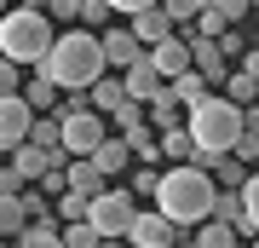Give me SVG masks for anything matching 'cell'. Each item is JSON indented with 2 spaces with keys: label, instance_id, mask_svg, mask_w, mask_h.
I'll use <instances>...</instances> for the list:
<instances>
[{
  "label": "cell",
  "instance_id": "cell-19",
  "mask_svg": "<svg viewBox=\"0 0 259 248\" xmlns=\"http://www.w3.org/2000/svg\"><path fill=\"white\" fill-rule=\"evenodd\" d=\"M18 98L29 104V116H52V110H58V87L47 81V75H35L29 87H18Z\"/></svg>",
  "mask_w": 259,
  "mask_h": 248
},
{
  "label": "cell",
  "instance_id": "cell-34",
  "mask_svg": "<svg viewBox=\"0 0 259 248\" xmlns=\"http://www.w3.org/2000/svg\"><path fill=\"white\" fill-rule=\"evenodd\" d=\"M104 6H110V12H127V18H133V12H150V6H161V0H104Z\"/></svg>",
  "mask_w": 259,
  "mask_h": 248
},
{
  "label": "cell",
  "instance_id": "cell-30",
  "mask_svg": "<svg viewBox=\"0 0 259 248\" xmlns=\"http://www.w3.org/2000/svg\"><path fill=\"white\" fill-rule=\"evenodd\" d=\"M202 6H207V0H161V12H167V23H173V29H179V23H190Z\"/></svg>",
  "mask_w": 259,
  "mask_h": 248
},
{
  "label": "cell",
  "instance_id": "cell-6",
  "mask_svg": "<svg viewBox=\"0 0 259 248\" xmlns=\"http://www.w3.org/2000/svg\"><path fill=\"white\" fill-rule=\"evenodd\" d=\"M104 138H110V121L98 110H64L58 116V145H64V156H93Z\"/></svg>",
  "mask_w": 259,
  "mask_h": 248
},
{
  "label": "cell",
  "instance_id": "cell-9",
  "mask_svg": "<svg viewBox=\"0 0 259 248\" xmlns=\"http://www.w3.org/2000/svg\"><path fill=\"white\" fill-rule=\"evenodd\" d=\"M29 121H35V116H29V104L18 98V92H6V98H0V150H6V156L29 138Z\"/></svg>",
  "mask_w": 259,
  "mask_h": 248
},
{
  "label": "cell",
  "instance_id": "cell-16",
  "mask_svg": "<svg viewBox=\"0 0 259 248\" xmlns=\"http://www.w3.org/2000/svg\"><path fill=\"white\" fill-rule=\"evenodd\" d=\"M156 145H161V162H167V167H190V156H196V145H190V133H185V127L156 133Z\"/></svg>",
  "mask_w": 259,
  "mask_h": 248
},
{
  "label": "cell",
  "instance_id": "cell-29",
  "mask_svg": "<svg viewBox=\"0 0 259 248\" xmlns=\"http://www.w3.org/2000/svg\"><path fill=\"white\" fill-rule=\"evenodd\" d=\"M225 87H231V104H236V110H248V104L259 98V81H248V75H225Z\"/></svg>",
  "mask_w": 259,
  "mask_h": 248
},
{
  "label": "cell",
  "instance_id": "cell-33",
  "mask_svg": "<svg viewBox=\"0 0 259 248\" xmlns=\"http://www.w3.org/2000/svg\"><path fill=\"white\" fill-rule=\"evenodd\" d=\"M23 81H18V64H6V58H0V98H6V92H18Z\"/></svg>",
  "mask_w": 259,
  "mask_h": 248
},
{
  "label": "cell",
  "instance_id": "cell-28",
  "mask_svg": "<svg viewBox=\"0 0 259 248\" xmlns=\"http://www.w3.org/2000/svg\"><path fill=\"white\" fill-rule=\"evenodd\" d=\"M190 23H196V35H202V41H219V35H225V29H231V23H225V18H219V12H213V6H202V12H196V18H190Z\"/></svg>",
  "mask_w": 259,
  "mask_h": 248
},
{
  "label": "cell",
  "instance_id": "cell-24",
  "mask_svg": "<svg viewBox=\"0 0 259 248\" xmlns=\"http://www.w3.org/2000/svg\"><path fill=\"white\" fill-rule=\"evenodd\" d=\"M58 242L64 248H98V231L87 220H69V225H58Z\"/></svg>",
  "mask_w": 259,
  "mask_h": 248
},
{
  "label": "cell",
  "instance_id": "cell-14",
  "mask_svg": "<svg viewBox=\"0 0 259 248\" xmlns=\"http://www.w3.org/2000/svg\"><path fill=\"white\" fill-rule=\"evenodd\" d=\"M127 35H133V41H139L144 52H150L156 41H167V35H173V23H167V12H161V6H150V12H133Z\"/></svg>",
  "mask_w": 259,
  "mask_h": 248
},
{
  "label": "cell",
  "instance_id": "cell-18",
  "mask_svg": "<svg viewBox=\"0 0 259 248\" xmlns=\"http://www.w3.org/2000/svg\"><path fill=\"white\" fill-rule=\"evenodd\" d=\"M121 98H127V92H121V75H98L93 92H87V110H98L104 121H110V110H115Z\"/></svg>",
  "mask_w": 259,
  "mask_h": 248
},
{
  "label": "cell",
  "instance_id": "cell-35",
  "mask_svg": "<svg viewBox=\"0 0 259 248\" xmlns=\"http://www.w3.org/2000/svg\"><path fill=\"white\" fill-rule=\"evenodd\" d=\"M236 75H248V81H259V46H248V52H242V69Z\"/></svg>",
  "mask_w": 259,
  "mask_h": 248
},
{
  "label": "cell",
  "instance_id": "cell-11",
  "mask_svg": "<svg viewBox=\"0 0 259 248\" xmlns=\"http://www.w3.org/2000/svg\"><path fill=\"white\" fill-rule=\"evenodd\" d=\"M98 52H104V69H127V64L144 58V46L133 41L127 29H104V35H98Z\"/></svg>",
  "mask_w": 259,
  "mask_h": 248
},
{
  "label": "cell",
  "instance_id": "cell-4",
  "mask_svg": "<svg viewBox=\"0 0 259 248\" xmlns=\"http://www.w3.org/2000/svg\"><path fill=\"white\" fill-rule=\"evenodd\" d=\"M185 133H190L196 150H207V156H231V145H236V133H242V110H236L231 98H219V92H207V98L190 110Z\"/></svg>",
  "mask_w": 259,
  "mask_h": 248
},
{
  "label": "cell",
  "instance_id": "cell-5",
  "mask_svg": "<svg viewBox=\"0 0 259 248\" xmlns=\"http://www.w3.org/2000/svg\"><path fill=\"white\" fill-rule=\"evenodd\" d=\"M133 214H139V196H133L127 185H104L93 202H87L81 220L98 231V242H110V237L121 242V237H127V225H133Z\"/></svg>",
  "mask_w": 259,
  "mask_h": 248
},
{
  "label": "cell",
  "instance_id": "cell-7",
  "mask_svg": "<svg viewBox=\"0 0 259 248\" xmlns=\"http://www.w3.org/2000/svg\"><path fill=\"white\" fill-rule=\"evenodd\" d=\"M121 242H133V248H173V242H185V231L150 208V214H133V225H127V237H121Z\"/></svg>",
  "mask_w": 259,
  "mask_h": 248
},
{
  "label": "cell",
  "instance_id": "cell-42",
  "mask_svg": "<svg viewBox=\"0 0 259 248\" xmlns=\"http://www.w3.org/2000/svg\"><path fill=\"white\" fill-rule=\"evenodd\" d=\"M253 46H259V41H253Z\"/></svg>",
  "mask_w": 259,
  "mask_h": 248
},
{
  "label": "cell",
  "instance_id": "cell-8",
  "mask_svg": "<svg viewBox=\"0 0 259 248\" xmlns=\"http://www.w3.org/2000/svg\"><path fill=\"white\" fill-rule=\"evenodd\" d=\"M144 64L156 69L161 81H179V75L190 69V41H185V35H167V41H156V46L144 52Z\"/></svg>",
  "mask_w": 259,
  "mask_h": 248
},
{
  "label": "cell",
  "instance_id": "cell-13",
  "mask_svg": "<svg viewBox=\"0 0 259 248\" xmlns=\"http://www.w3.org/2000/svg\"><path fill=\"white\" fill-rule=\"evenodd\" d=\"M104 185H110V179H104V173H98V167L87 162V156H69V162H64V191H75L81 202H93Z\"/></svg>",
  "mask_w": 259,
  "mask_h": 248
},
{
  "label": "cell",
  "instance_id": "cell-36",
  "mask_svg": "<svg viewBox=\"0 0 259 248\" xmlns=\"http://www.w3.org/2000/svg\"><path fill=\"white\" fill-rule=\"evenodd\" d=\"M0 191H6V196H18V191H23V179H18V173H12V162H6V167H0Z\"/></svg>",
  "mask_w": 259,
  "mask_h": 248
},
{
  "label": "cell",
  "instance_id": "cell-17",
  "mask_svg": "<svg viewBox=\"0 0 259 248\" xmlns=\"http://www.w3.org/2000/svg\"><path fill=\"white\" fill-rule=\"evenodd\" d=\"M167 98H173L179 110H196V104L207 98V81H202V75H196V69H185V75H179V81H167Z\"/></svg>",
  "mask_w": 259,
  "mask_h": 248
},
{
  "label": "cell",
  "instance_id": "cell-2",
  "mask_svg": "<svg viewBox=\"0 0 259 248\" xmlns=\"http://www.w3.org/2000/svg\"><path fill=\"white\" fill-rule=\"evenodd\" d=\"M213 196H219V185H213L202 167H161V173H156V214L173 220L179 231L202 225L213 214Z\"/></svg>",
  "mask_w": 259,
  "mask_h": 248
},
{
  "label": "cell",
  "instance_id": "cell-38",
  "mask_svg": "<svg viewBox=\"0 0 259 248\" xmlns=\"http://www.w3.org/2000/svg\"><path fill=\"white\" fill-rule=\"evenodd\" d=\"M98 248H127V242H115V237H110V242H98Z\"/></svg>",
  "mask_w": 259,
  "mask_h": 248
},
{
  "label": "cell",
  "instance_id": "cell-22",
  "mask_svg": "<svg viewBox=\"0 0 259 248\" xmlns=\"http://www.w3.org/2000/svg\"><path fill=\"white\" fill-rule=\"evenodd\" d=\"M190 248H242V237H236L231 225H219V220H202L196 237H190Z\"/></svg>",
  "mask_w": 259,
  "mask_h": 248
},
{
  "label": "cell",
  "instance_id": "cell-12",
  "mask_svg": "<svg viewBox=\"0 0 259 248\" xmlns=\"http://www.w3.org/2000/svg\"><path fill=\"white\" fill-rule=\"evenodd\" d=\"M161 87H167V81H161V75H156V69L144 64V58L121 69V92H127L133 104H150V98H161Z\"/></svg>",
  "mask_w": 259,
  "mask_h": 248
},
{
  "label": "cell",
  "instance_id": "cell-25",
  "mask_svg": "<svg viewBox=\"0 0 259 248\" xmlns=\"http://www.w3.org/2000/svg\"><path fill=\"white\" fill-rule=\"evenodd\" d=\"M236 202H242V220L259 231V173H248V179L236 185Z\"/></svg>",
  "mask_w": 259,
  "mask_h": 248
},
{
  "label": "cell",
  "instance_id": "cell-10",
  "mask_svg": "<svg viewBox=\"0 0 259 248\" xmlns=\"http://www.w3.org/2000/svg\"><path fill=\"white\" fill-rule=\"evenodd\" d=\"M190 69H196V75H202V81L213 87V81H225V75H231V58H225V46H219V41L190 35Z\"/></svg>",
  "mask_w": 259,
  "mask_h": 248
},
{
  "label": "cell",
  "instance_id": "cell-3",
  "mask_svg": "<svg viewBox=\"0 0 259 248\" xmlns=\"http://www.w3.org/2000/svg\"><path fill=\"white\" fill-rule=\"evenodd\" d=\"M47 46H52V23H47V12H35V6H6V18H0V58L6 64H40L47 58Z\"/></svg>",
  "mask_w": 259,
  "mask_h": 248
},
{
  "label": "cell",
  "instance_id": "cell-26",
  "mask_svg": "<svg viewBox=\"0 0 259 248\" xmlns=\"http://www.w3.org/2000/svg\"><path fill=\"white\" fill-rule=\"evenodd\" d=\"M12 248H64V242H58V225H29Z\"/></svg>",
  "mask_w": 259,
  "mask_h": 248
},
{
  "label": "cell",
  "instance_id": "cell-15",
  "mask_svg": "<svg viewBox=\"0 0 259 248\" xmlns=\"http://www.w3.org/2000/svg\"><path fill=\"white\" fill-rule=\"evenodd\" d=\"M87 162H93V167H98L104 179H115V173H127V167H133L127 145H121V133H110V138H104V145L93 150V156H87Z\"/></svg>",
  "mask_w": 259,
  "mask_h": 248
},
{
  "label": "cell",
  "instance_id": "cell-37",
  "mask_svg": "<svg viewBox=\"0 0 259 248\" xmlns=\"http://www.w3.org/2000/svg\"><path fill=\"white\" fill-rule=\"evenodd\" d=\"M242 133H253V138H259V104H248V110H242Z\"/></svg>",
  "mask_w": 259,
  "mask_h": 248
},
{
  "label": "cell",
  "instance_id": "cell-40",
  "mask_svg": "<svg viewBox=\"0 0 259 248\" xmlns=\"http://www.w3.org/2000/svg\"><path fill=\"white\" fill-rule=\"evenodd\" d=\"M253 248H259V231H253Z\"/></svg>",
  "mask_w": 259,
  "mask_h": 248
},
{
  "label": "cell",
  "instance_id": "cell-1",
  "mask_svg": "<svg viewBox=\"0 0 259 248\" xmlns=\"http://www.w3.org/2000/svg\"><path fill=\"white\" fill-rule=\"evenodd\" d=\"M58 92H87L104 75V52H98V35L93 29H64V35H52L47 58L35 64Z\"/></svg>",
  "mask_w": 259,
  "mask_h": 248
},
{
  "label": "cell",
  "instance_id": "cell-39",
  "mask_svg": "<svg viewBox=\"0 0 259 248\" xmlns=\"http://www.w3.org/2000/svg\"><path fill=\"white\" fill-rule=\"evenodd\" d=\"M0 18H6V0H0Z\"/></svg>",
  "mask_w": 259,
  "mask_h": 248
},
{
  "label": "cell",
  "instance_id": "cell-31",
  "mask_svg": "<svg viewBox=\"0 0 259 248\" xmlns=\"http://www.w3.org/2000/svg\"><path fill=\"white\" fill-rule=\"evenodd\" d=\"M231 156H236L242 167H253V162H259V138H253V133H236V145H231Z\"/></svg>",
  "mask_w": 259,
  "mask_h": 248
},
{
  "label": "cell",
  "instance_id": "cell-21",
  "mask_svg": "<svg viewBox=\"0 0 259 248\" xmlns=\"http://www.w3.org/2000/svg\"><path fill=\"white\" fill-rule=\"evenodd\" d=\"M202 173H207L213 185H219V191H236V185L248 179V167H242L236 156H207V167H202Z\"/></svg>",
  "mask_w": 259,
  "mask_h": 248
},
{
  "label": "cell",
  "instance_id": "cell-23",
  "mask_svg": "<svg viewBox=\"0 0 259 248\" xmlns=\"http://www.w3.org/2000/svg\"><path fill=\"white\" fill-rule=\"evenodd\" d=\"M23 231H29V220H23V202L0 191V237H12V242H18Z\"/></svg>",
  "mask_w": 259,
  "mask_h": 248
},
{
  "label": "cell",
  "instance_id": "cell-41",
  "mask_svg": "<svg viewBox=\"0 0 259 248\" xmlns=\"http://www.w3.org/2000/svg\"><path fill=\"white\" fill-rule=\"evenodd\" d=\"M0 248H6V242H0Z\"/></svg>",
  "mask_w": 259,
  "mask_h": 248
},
{
  "label": "cell",
  "instance_id": "cell-27",
  "mask_svg": "<svg viewBox=\"0 0 259 248\" xmlns=\"http://www.w3.org/2000/svg\"><path fill=\"white\" fill-rule=\"evenodd\" d=\"M110 18H115V12L104 6V0H81V23L93 29V35H104V29H110Z\"/></svg>",
  "mask_w": 259,
  "mask_h": 248
},
{
  "label": "cell",
  "instance_id": "cell-32",
  "mask_svg": "<svg viewBox=\"0 0 259 248\" xmlns=\"http://www.w3.org/2000/svg\"><path fill=\"white\" fill-rule=\"evenodd\" d=\"M133 196H156V167H139L133 173Z\"/></svg>",
  "mask_w": 259,
  "mask_h": 248
},
{
  "label": "cell",
  "instance_id": "cell-20",
  "mask_svg": "<svg viewBox=\"0 0 259 248\" xmlns=\"http://www.w3.org/2000/svg\"><path fill=\"white\" fill-rule=\"evenodd\" d=\"M18 202H23V220H29V225H58V220H52V196L40 191V185H23Z\"/></svg>",
  "mask_w": 259,
  "mask_h": 248
}]
</instances>
